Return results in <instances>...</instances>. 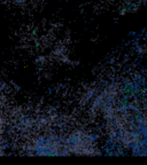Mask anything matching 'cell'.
Segmentation results:
<instances>
[{
	"instance_id": "obj_1",
	"label": "cell",
	"mask_w": 147,
	"mask_h": 165,
	"mask_svg": "<svg viewBox=\"0 0 147 165\" xmlns=\"http://www.w3.org/2000/svg\"><path fill=\"white\" fill-rule=\"evenodd\" d=\"M14 1H16V2H20V4H25L27 1H29V0H14Z\"/></svg>"
}]
</instances>
